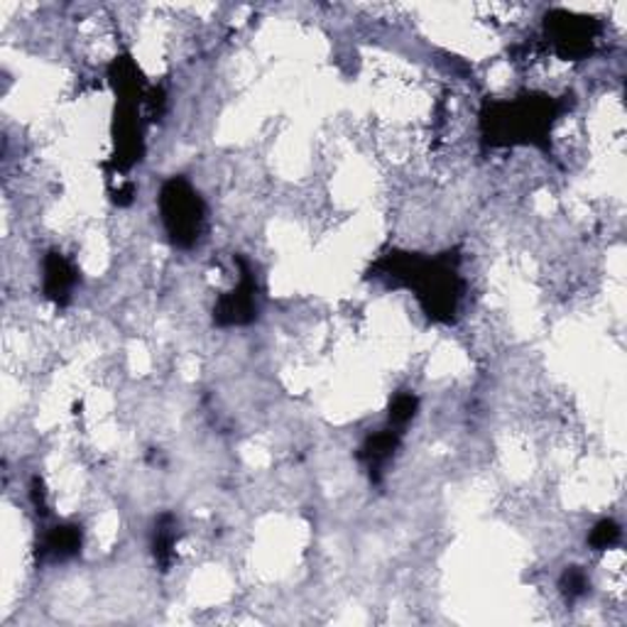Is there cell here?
I'll return each instance as SVG.
<instances>
[{"label": "cell", "instance_id": "6da1fadb", "mask_svg": "<svg viewBox=\"0 0 627 627\" xmlns=\"http://www.w3.org/2000/svg\"><path fill=\"white\" fill-rule=\"evenodd\" d=\"M163 214L169 228V236L179 245H192L196 233L202 231V202L199 194H194L187 182L175 179L163 189Z\"/></svg>", "mask_w": 627, "mask_h": 627}, {"label": "cell", "instance_id": "7a4b0ae2", "mask_svg": "<svg viewBox=\"0 0 627 627\" xmlns=\"http://www.w3.org/2000/svg\"><path fill=\"white\" fill-rule=\"evenodd\" d=\"M74 267L61 257L59 253H52L47 257L45 263V290H47V297H52L55 302H67L71 285H74Z\"/></svg>", "mask_w": 627, "mask_h": 627}]
</instances>
